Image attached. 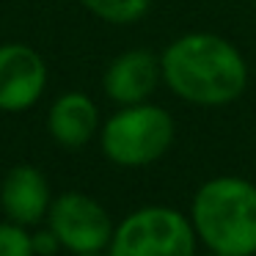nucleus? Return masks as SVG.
Segmentation results:
<instances>
[{
    "instance_id": "obj_1",
    "label": "nucleus",
    "mask_w": 256,
    "mask_h": 256,
    "mask_svg": "<svg viewBox=\"0 0 256 256\" xmlns=\"http://www.w3.org/2000/svg\"><path fill=\"white\" fill-rule=\"evenodd\" d=\"M162 83L179 100L198 108H223L248 86V64L228 39L215 34H184L160 56Z\"/></svg>"
},
{
    "instance_id": "obj_2",
    "label": "nucleus",
    "mask_w": 256,
    "mask_h": 256,
    "mask_svg": "<svg viewBox=\"0 0 256 256\" xmlns=\"http://www.w3.org/2000/svg\"><path fill=\"white\" fill-rule=\"evenodd\" d=\"M196 237L212 254L256 256V184L242 176H212L190 204Z\"/></svg>"
},
{
    "instance_id": "obj_3",
    "label": "nucleus",
    "mask_w": 256,
    "mask_h": 256,
    "mask_svg": "<svg viewBox=\"0 0 256 256\" xmlns=\"http://www.w3.org/2000/svg\"><path fill=\"white\" fill-rule=\"evenodd\" d=\"M174 118L154 102L122 105L100 127V146L113 166L146 168L157 162L174 144Z\"/></svg>"
},
{
    "instance_id": "obj_4",
    "label": "nucleus",
    "mask_w": 256,
    "mask_h": 256,
    "mask_svg": "<svg viewBox=\"0 0 256 256\" xmlns=\"http://www.w3.org/2000/svg\"><path fill=\"white\" fill-rule=\"evenodd\" d=\"M193 220L171 206H140L113 228L110 256H196Z\"/></svg>"
},
{
    "instance_id": "obj_5",
    "label": "nucleus",
    "mask_w": 256,
    "mask_h": 256,
    "mask_svg": "<svg viewBox=\"0 0 256 256\" xmlns=\"http://www.w3.org/2000/svg\"><path fill=\"white\" fill-rule=\"evenodd\" d=\"M47 226L58 237L61 248H66L69 254H86V250H108L116 223L96 198L69 190L52 198Z\"/></svg>"
},
{
    "instance_id": "obj_6",
    "label": "nucleus",
    "mask_w": 256,
    "mask_h": 256,
    "mask_svg": "<svg viewBox=\"0 0 256 256\" xmlns=\"http://www.w3.org/2000/svg\"><path fill=\"white\" fill-rule=\"evenodd\" d=\"M47 88V64L30 44H0V110L22 113L42 100Z\"/></svg>"
},
{
    "instance_id": "obj_7",
    "label": "nucleus",
    "mask_w": 256,
    "mask_h": 256,
    "mask_svg": "<svg viewBox=\"0 0 256 256\" xmlns=\"http://www.w3.org/2000/svg\"><path fill=\"white\" fill-rule=\"evenodd\" d=\"M160 80V58L152 56L149 50L135 47L108 64L105 74H102V91L116 105H138V102H149Z\"/></svg>"
},
{
    "instance_id": "obj_8",
    "label": "nucleus",
    "mask_w": 256,
    "mask_h": 256,
    "mask_svg": "<svg viewBox=\"0 0 256 256\" xmlns=\"http://www.w3.org/2000/svg\"><path fill=\"white\" fill-rule=\"evenodd\" d=\"M52 204L50 182L36 166H14L0 182V206L6 212V220L20 226H36L47 220Z\"/></svg>"
},
{
    "instance_id": "obj_9",
    "label": "nucleus",
    "mask_w": 256,
    "mask_h": 256,
    "mask_svg": "<svg viewBox=\"0 0 256 256\" xmlns=\"http://www.w3.org/2000/svg\"><path fill=\"white\" fill-rule=\"evenodd\" d=\"M47 132L58 146L80 149L100 135V108L83 91H64L50 105Z\"/></svg>"
},
{
    "instance_id": "obj_10",
    "label": "nucleus",
    "mask_w": 256,
    "mask_h": 256,
    "mask_svg": "<svg viewBox=\"0 0 256 256\" xmlns=\"http://www.w3.org/2000/svg\"><path fill=\"white\" fill-rule=\"evenodd\" d=\"M94 17L110 25H130L138 22L146 12H149L152 0H80Z\"/></svg>"
},
{
    "instance_id": "obj_11",
    "label": "nucleus",
    "mask_w": 256,
    "mask_h": 256,
    "mask_svg": "<svg viewBox=\"0 0 256 256\" xmlns=\"http://www.w3.org/2000/svg\"><path fill=\"white\" fill-rule=\"evenodd\" d=\"M0 256H36L34 234L14 220L0 223Z\"/></svg>"
},
{
    "instance_id": "obj_12",
    "label": "nucleus",
    "mask_w": 256,
    "mask_h": 256,
    "mask_svg": "<svg viewBox=\"0 0 256 256\" xmlns=\"http://www.w3.org/2000/svg\"><path fill=\"white\" fill-rule=\"evenodd\" d=\"M58 245H61V242H58V237L50 232V226L34 234V250H36V256H52Z\"/></svg>"
},
{
    "instance_id": "obj_13",
    "label": "nucleus",
    "mask_w": 256,
    "mask_h": 256,
    "mask_svg": "<svg viewBox=\"0 0 256 256\" xmlns=\"http://www.w3.org/2000/svg\"><path fill=\"white\" fill-rule=\"evenodd\" d=\"M72 256H110L108 250H86V254H72Z\"/></svg>"
},
{
    "instance_id": "obj_14",
    "label": "nucleus",
    "mask_w": 256,
    "mask_h": 256,
    "mask_svg": "<svg viewBox=\"0 0 256 256\" xmlns=\"http://www.w3.org/2000/svg\"><path fill=\"white\" fill-rule=\"evenodd\" d=\"M204 256H220V254H212V250H210V254H204Z\"/></svg>"
}]
</instances>
